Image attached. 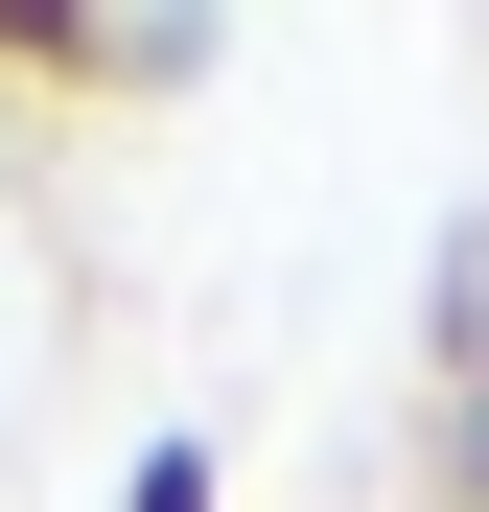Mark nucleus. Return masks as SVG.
<instances>
[{
	"instance_id": "obj_1",
	"label": "nucleus",
	"mask_w": 489,
	"mask_h": 512,
	"mask_svg": "<svg viewBox=\"0 0 489 512\" xmlns=\"http://www.w3.org/2000/svg\"><path fill=\"white\" fill-rule=\"evenodd\" d=\"M117 512H233V466H210V443H140V489H117Z\"/></svg>"
},
{
	"instance_id": "obj_2",
	"label": "nucleus",
	"mask_w": 489,
	"mask_h": 512,
	"mask_svg": "<svg viewBox=\"0 0 489 512\" xmlns=\"http://www.w3.org/2000/svg\"><path fill=\"white\" fill-rule=\"evenodd\" d=\"M466 512H489V419H466Z\"/></svg>"
}]
</instances>
